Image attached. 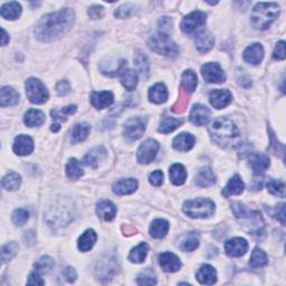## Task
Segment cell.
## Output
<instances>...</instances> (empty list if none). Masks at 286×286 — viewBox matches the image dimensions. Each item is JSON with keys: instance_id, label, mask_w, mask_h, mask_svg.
Here are the masks:
<instances>
[{"instance_id": "1", "label": "cell", "mask_w": 286, "mask_h": 286, "mask_svg": "<svg viewBox=\"0 0 286 286\" xmlns=\"http://www.w3.org/2000/svg\"><path fill=\"white\" fill-rule=\"evenodd\" d=\"M74 23V12L72 9H62L42 17L37 24L35 35L41 41H50L70 31Z\"/></svg>"}, {"instance_id": "2", "label": "cell", "mask_w": 286, "mask_h": 286, "mask_svg": "<svg viewBox=\"0 0 286 286\" xmlns=\"http://www.w3.org/2000/svg\"><path fill=\"white\" fill-rule=\"evenodd\" d=\"M209 131L212 140L221 148L233 149L240 146L241 132L227 118H219L213 121Z\"/></svg>"}, {"instance_id": "3", "label": "cell", "mask_w": 286, "mask_h": 286, "mask_svg": "<svg viewBox=\"0 0 286 286\" xmlns=\"http://www.w3.org/2000/svg\"><path fill=\"white\" fill-rule=\"evenodd\" d=\"M280 14V7L274 2H259L251 11V24L256 29L264 31L270 27Z\"/></svg>"}, {"instance_id": "4", "label": "cell", "mask_w": 286, "mask_h": 286, "mask_svg": "<svg viewBox=\"0 0 286 286\" xmlns=\"http://www.w3.org/2000/svg\"><path fill=\"white\" fill-rule=\"evenodd\" d=\"M149 45H150V48L153 52L163 55V56L176 57L179 53L176 42L166 35V34L161 32L157 33L150 37V40H149Z\"/></svg>"}, {"instance_id": "5", "label": "cell", "mask_w": 286, "mask_h": 286, "mask_svg": "<svg viewBox=\"0 0 286 286\" xmlns=\"http://www.w3.org/2000/svg\"><path fill=\"white\" fill-rule=\"evenodd\" d=\"M183 211L191 218H207L215 212V204L206 198L188 200L183 204Z\"/></svg>"}, {"instance_id": "6", "label": "cell", "mask_w": 286, "mask_h": 286, "mask_svg": "<svg viewBox=\"0 0 286 286\" xmlns=\"http://www.w3.org/2000/svg\"><path fill=\"white\" fill-rule=\"evenodd\" d=\"M26 93L29 101L35 104H42L48 100V91L40 80L29 79L26 82Z\"/></svg>"}, {"instance_id": "7", "label": "cell", "mask_w": 286, "mask_h": 286, "mask_svg": "<svg viewBox=\"0 0 286 286\" xmlns=\"http://www.w3.org/2000/svg\"><path fill=\"white\" fill-rule=\"evenodd\" d=\"M147 120L143 118H131L124 124V135L131 141L138 140L143 135L146 130Z\"/></svg>"}, {"instance_id": "8", "label": "cell", "mask_w": 286, "mask_h": 286, "mask_svg": "<svg viewBox=\"0 0 286 286\" xmlns=\"http://www.w3.org/2000/svg\"><path fill=\"white\" fill-rule=\"evenodd\" d=\"M158 150H159V143L156 140L148 139L141 144L138 150V161L142 164H148L155 160Z\"/></svg>"}, {"instance_id": "9", "label": "cell", "mask_w": 286, "mask_h": 286, "mask_svg": "<svg viewBox=\"0 0 286 286\" xmlns=\"http://www.w3.org/2000/svg\"><path fill=\"white\" fill-rule=\"evenodd\" d=\"M206 14L203 11H194L186 16L183 18L181 23V29L186 34H193L194 32L197 31L199 27H202L203 25L206 23Z\"/></svg>"}, {"instance_id": "10", "label": "cell", "mask_w": 286, "mask_h": 286, "mask_svg": "<svg viewBox=\"0 0 286 286\" xmlns=\"http://www.w3.org/2000/svg\"><path fill=\"white\" fill-rule=\"evenodd\" d=\"M203 78L208 83H223L226 80V74L218 63H207L202 67Z\"/></svg>"}, {"instance_id": "11", "label": "cell", "mask_w": 286, "mask_h": 286, "mask_svg": "<svg viewBox=\"0 0 286 286\" xmlns=\"http://www.w3.org/2000/svg\"><path fill=\"white\" fill-rule=\"evenodd\" d=\"M225 249L230 257H241L246 254L247 249H248V244L244 238H233V240L225 243Z\"/></svg>"}, {"instance_id": "12", "label": "cell", "mask_w": 286, "mask_h": 286, "mask_svg": "<svg viewBox=\"0 0 286 286\" xmlns=\"http://www.w3.org/2000/svg\"><path fill=\"white\" fill-rule=\"evenodd\" d=\"M209 119H210V111L203 104L195 105L190 112V121L194 123L195 125L203 126L206 125Z\"/></svg>"}, {"instance_id": "13", "label": "cell", "mask_w": 286, "mask_h": 286, "mask_svg": "<svg viewBox=\"0 0 286 286\" xmlns=\"http://www.w3.org/2000/svg\"><path fill=\"white\" fill-rule=\"evenodd\" d=\"M210 103L216 109L226 108L233 100V95L228 89H215L210 93Z\"/></svg>"}, {"instance_id": "14", "label": "cell", "mask_w": 286, "mask_h": 286, "mask_svg": "<svg viewBox=\"0 0 286 286\" xmlns=\"http://www.w3.org/2000/svg\"><path fill=\"white\" fill-rule=\"evenodd\" d=\"M159 263H160V266L162 270L168 273L177 272L180 270V266H181L180 260H179L177 256L172 253H169V251L160 255Z\"/></svg>"}, {"instance_id": "15", "label": "cell", "mask_w": 286, "mask_h": 286, "mask_svg": "<svg viewBox=\"0 0 286 286\" xmlns=\"http://www.w3.org/2000/svg\"><path fill=\"white\" fill-rule=\"evenodd\" d=\"M34 150V142L31 136L18 135L14 142V151L18 156H28Z\"/></svg>"}, {"instance_id": "16", "label": "cell", "mask_w": 286, "mask_h": 286, "mask_svg": "<svg viewBox=\"0 0 286 286\" xmlns=\"http://www.w3.org/2000/svg\"><path fill=\"white\" fill-rule=\"evenodd\" d=\"M76 112V106L75 105H70V106H65L62 110H53L52 111V118L54 123L52 124V129L53 132H57L59 129H61V123L65 122L67 120V115L74 114Z\"/></svg>"}, {"instance_id": "17", "label": "cell", "mask_w": 286, "mask_h": 286, "mask_svg": "<svg viewBox=\"0 0 286 286\" xmlns=\"http://www.w3.org/2000/svg\"><path fill=\"white\" fill-rule=\"evenodd\" d=\"M138 188V181L133 178H127V179H121L114 183L113 186V191L114 194H117L119 196L123 195H130L132 193H134Z\"/></svg>"}, {"instance_id": "18", "label": "cell", "mask_w": 286, "mask_h": 286, "mask_svg": "<svg viewBox=\"0 0 286 286\" xmlns=\"http://www.w3.org/2000/svg\"><path fill=\"white\" fill-rule=\"evenodd\" d=\"M106 158V150L103 147H96L92 149L86 156L83 158V164L92 168H96L102 160Z\"/></svg>"}, {"instance_id": "19", "label": "cell", "mask_w": 286, "mask_h": 286, "mask_svg": "<svg viewBox=\"0 0 286 286\" xmlns=\"http://www.w3.org/2000/svg\"><path fill=\"white\" fill-rule=\"evenodd\" d=\"M264 57V49L263 46L260 44H253L249 47H247L244 52V59L249 64L253 65H258V64L263 61Z\"/></svg>"}, {"instance_id": "20", "label": "cell", "mask_w": 286, "mask_h": 286, "mask_svg": "<svg viewBox=\"0 0 286 286\" xmlns=\"http://www.w3.org/2000/svg\"><path fill=\"white\" fill-rule=\"evenodd\" d=\"M215 45V37L207 31L200 32L196 37V47L200 53H207Z\"/></svg>"}, {"instance_id": "21", "label": "cell", "mask_w": 286, "mask_h": 286, "mask_svg": "<svg viewBox=\"0 0 286 286\" xmlns=\"http://www.w3.org/2000/svg\"><path fill=\"white\" fill-rule=\"evenodd\" d=\"M197 280L202 284L212 285L217 282V272L211 265L204 264L197 272Z\"/></svg>"}, {"instance_id": "22", "label": "cell", "mask_w": 286, "mask_h": 286, "mask_svg": "<svg viewBox=\"0 0 286 286\" xmlns=\"http://www.w3.org/2000/svg\"><path fill=\"white\" fill-rule=\"evenodd\" d=\"M114 96L111 92H95L92 94L91 102L94 108L102 110L113 103Z\"/></svg>"}, {"instance_id": "23", "label": "cell", "mask_w": 286, "mask_h": 286, "mask_svg": "<svg viewBox=\"0 0 286 286\" xmlns=\"http://www.w3.org/2000/svg\"><path fill=\"white\" fill-rule=\"evenodd\" d=\"M249 164L253 169V171L257 176H260L266 171L270 166V158L265 155H254L250 157Z\"/></svg>"}, {"instance_id": "24", "label": "cell", "mask_w": 286, "mask_h": 286, "mask_svg": "<svg viewBox=\"0 0 286 286\" xmlns=\"http://www.w3.org/2000/svg\"><path fill=\"white\" fill-rule=\"evenodd\" d=\"M19 101V94L16 89L10 86H3L0 92V105L2 108L6 106H14Z\"/></svg>"}, {"instance_id": "25", "label": "cell", "mask_w": 286, "mask_h": 286, "mask_svg": "<svg viewBox=\"0 0 286 286\" xmlns=\"http://www.w3.org/2000/svg\"><path fill=\"white\" fill-rule=\"evenodd\" d=\"M96 213L105 221L112 220L117 215V207L109 200H102L96 207Z\"/></svg>"}, {"instance_id": "26", "label": "cell", "mask_w": 286, "mask_h": 286, "mask_svg": "<svg viewBox=\"0 0 286 286\" xmlns=\"http://www.w3.org/2000/svg\"><path fill=\"white\" fill-rule=\"evenodd\" d=\"M244 182H243L241 177L236 174L230 179L227 186L223 189V195L225 197H229V196L233 195H241L244 191Z\"/></svg>"}, {"instance_id": "27", "label": "cell", "mask_w": 286, "mask_h": 286, "mask_svg": "<svg viewBox=\"0 0 286 286\" xmlns=\"http://www.w3.org/2000/svg\"><path fill=\"white\" fill-rule=\"evenodd\" d=\"M195 138L189 133H181L173 140V148L179 151H188L194 147Z\"/></svg>"}, {"instance_id": "28", "label": "cell", "mask_w": 286, "mask_h": 286, "mask_svg": "<svg viewBox=\"0 0 286 286\" xmlns=\"http://www.w3.org/2000/svg\"><path fill=\"white\" fill-rule=\"evenodd\" d=\"M169 176H170V180H171L173 185H176V186L183 185L187 179V171H186L185 166L179 163L173 164L169 170Z\"/></svg>"}, {"instance_id": "29", "label": "cell", "mask_w": 286, "mask_h": 286, "mask_svg": "<svg viewBox=\"0 0 286 286\" xmlns=\"http://www.w3.org/2000/svg\"><path fill=\"white\" fill-rule=\"evenodd\" d=\"M149 99L151 102L157 104L164 103L168 99V91L163 84H156L155 86L151 87L150 91H149Z\"/></svg>"}, {"instance_id": "30", "label": "cell", "mask_w": 286, "mask_h": 286, "mask_svg": "<svg viewBox=\"0 0 286 286\" xmlns=\"http://www.w3.org/2000/svg\"><path fill=\"white\" fill-rule=\"evenodd\" d=\"M199 246V237L197 233H189L186 234L185 236L179 242V248L185 251H193Z\"/></svg>"}, {"instance_id": "31", "label": "cell", "mask_w": 286, "mask_h": 286, "mask_svg": "<svg viewBox=\"0 0 286 286\" xmlns=\"http://www.w3.org/2000/svg\"><path fill=\"white\" fill-rule=\"evenodd\" d=\"M198 84L197 75L194 71H186L183 72L182 78H181V88L185 89L188 93H193Z\"/></svg>"}, {"instance_id": "32", "label": "cell", "mask_w": 286, "mask_h": 286, "mask_svg": "<svg viewBox=\"0 0 286 286\" xmlns=\"http://www.w3.org/2000/svg\"><path fill=\"white\" fill-rule=\"evenodd\" d=\"M21 12V7L18 2L12 1V2H7L1 7V17L8 20H14L16 18H18Z\"/></svg>"}, {"instance_id": "33", "label": "cell", "mask_w": 286, "mask_h": 286, "mask_svg": "<svg viewBox=\"0 0 286 286\" xmlns=\"http://www.w3.org/2000/svg\"><path fill=\"white\" fill-rule=\"evenodd\" d=\"M96 234L93 229H87L82 236L80 237L79 240V248L81 251H88L89 249H92V247L94 246L96 242Z\"/></svg>"}, {"instance_id": "34", "label": "cell", "mask_w": 286, "mask_h": 286, "mask_svg": "<svg viewBox=\"0 0 286 286\" xmlns=\"http://www.w3.org/2000/svg\"><path fill=\"white\" fill-rule=\"evenodd\" d=\"M216 182V177L210 168H203L196 177V183L199 187H209Z\"/></svg>"}, {"instance_id": "35", "label": "cell", "mask_w": 286, "mask_h": 286, "mask_svg": "<svg viewBox=\"0 0 286 286\" xmlns=\"http://www.w3.org/2000/svg\"><path fill=\"white\" fill-rule=\"evenodd\" d=\"M25 124L29 127L33 126H40L45 122V114L38 110H29L28 112L25 114Z\"/></svg>"}, {"instance_id": "36", "label": "cell", "mask_w": 286, "mask_h": 286, "mask_svg": "<svg viewBox=\"0 0 286 286\" xmlns=\"http://www.w3.org/2000/svg\"><path fill=\"white\" fill-rule=\"evenodd\" d=\"M169 230V223L164 219H157L150 226V235L155 238H163Z\"/></svg>"}, {"instance_id": "37", "label": "cell", "mask_w": 286, "mask_h": 286, "mask_svg": "<svg viewBox=\"0 0 286 286\" xmlns=\"http://www.w3.org/2000/svg\"><path fill=\"white\" fill-rule=\"evenodd\" d=\"M149 251V246L146 243H141L140 245L134 247L133 249L131 250V253L129 255V259L132 263H143L146 260V257Z\"/></svg>"}, {"instance_id": "38", "label": "cell", "mask_w": 286, "mask_h": 286, "mask_svg": "<svg viewBox=\"0 0 286 286\" xmlns=\"http://www.w3.org/2000/svg\"><path fill=\"white\" fill-rule=\"evenodd\" d=\"M121 82L127 91H133L138 84V75L132 70H123L121 72Z\"/></svg>"}, {"instance_id": "39", "label": "cell", "mask_w": 286, "mask_h": 286, "mask_svg": "<svg viewBox=\"0 0 286 286\" xmlns=\"http://www.w3.org/2000/svg\"><path fill=\"white\" fill-rule=\"evenodd\" d=\"M267 262H268L267 255L263 249L255 248L253 250V253H251V256H250V260H249V264L251 267H254V268L263 267L266 265Z\"/></svg>"}, {"instance_id": "40", "label": "cell", "mask_w": 286, "mask_h": 286, "mask_svg": "<svg viewBox=\"0 0 286 286\" xmlns=\"http://www.w3.org/2000/svg\"><path fill=\"white\" fill-rule=\"evenodd\" d=\"M20 182H21V179L19 174L15 172H10L2 179V187L5 188L6 190L12 191V190L18 189L20 186Z\"/></svg>"}, {"instance_id": "41", "label": "cell", "mask_w": 286, "mask_h": 286, "mask_svg": "<svg viewBox=\"0 0 286 286\" xmlns=\"http://www.w3.org/2000/svg\"><path fill=\"white\" fill-rule=\"evenodd\" d=\"M91 127L89 125L85 124V123H81V124H76L74 126L73 131H72V138H73L74 142H82L87 138Z\"/></svg>"}, {"instance_id": "42", "label": "cell", "mask_w": 286, "mask_h": 286, "mask_svg": "<svg viewBox=\"0 0 286 286\" xmlns=\"http://www.w3.org/2000/svg\"><path fill=\"white\" fill-rule=\"evenodd\" d=\"M54 266V260L49 257V256H42L40 259L34 264L35 267V272L40 273V274H45V273L49 272Z\"/></svg>"}, {"instance_id": "43", "label": "cell", "mask_w": 286, "mask_h": 286, "mask_svg": "<svg viewBox=\"0 0 286 286\" xmlns=\"http://www.w3.org/2000/svg\"><path fill=\"white\" fill-rule=\"evenodd\" d=\"M66 173L68 178L73 179V180H76L83 176V171L81 169L79 161L76 159H71L68 161V163L66 165Z\"/></svg>"}, {"instance_id": "44", "label": "cell", "mask_w": 286, "mask_h": 286, "mask_svg": "<svg viewBox=\"0 0 286 286\" xmlns=\"http://www.w3.org/2000/svg\"><path fill=\"white\" fill-rule=\"evenodd\" d=\"M182 124V121L179 120V119H174V118H166L163 120V122L161 123V125L159 127V131L161 133H170L179 127Z\"/></svg>"}, {"instance_id": "45", "label": "cell", "mask_w": 286, "mask_h": 286, "mask_svg": "<svg viewBox=\"0 0 286 286\" xmlns=\"http://www.w3.org/2000/svg\"><path fill=\"white\" fill-rule=\"evenodd\" d=\"M134 64L138 71L141 73V75L147 78L149 75V61L146 55L143 53H138L134 57Z\"/></svg>"}, {"instance_id": "46", "label": "cell", "mask_w": 286, "mask_h": 286, "mask_svg": "<svg viewBox=\"0 0 286 286\" xmlns=\"http://www.w3.org/2000/svg\"><path fill=\"white\" fill-rule=\"evenodd\" d=\"M189 95L190 93H188L183 88H180V93H179V100L177 101V103L173 105L172 111L176 113H183L186 111V108L188 105V102H189Z\"/></svg>"}, {"instance_id": "47", "label": "cell", "mask_w": 286, "mask_h": 286, "mask_svg": "<svg viewBox=\"0 0 286 286\" xmlns=\"http://www.w3.org/2000/svg\"><path fill=\"white\" fill-rule=\"evenodd\" d=\"M267 189L272 195L277 196V197H285V185L283 181L270 180L267 182Z\"/></svg>"}, {"instance_id": "48", "label": "cell", "mask_w": 286, "mask_h": 286, "mask_svg": "<svg viewBox=\"0 0 286 286\" xmlns=\"http://www.w3.org/2000/svg\"><path fill=\"white\" fill-rule=\"evenodd\" d=\"M138 284L140 285H155L157 284V277L150 268H147L146 271L141 273L138 276Z\"/></svg>"}, {"instance_id": "49", "label": "cell", "mask_w": 286, "mask_h": 286, "mask_svg": "<svg viewBox=\"0 0 286 286\" xmlns=\"http://www.w3.org/2000/svg\"><path fill=\"white\" fill-rule=\"evenodd\" d=\"M17 250H18V245H17L14 242L3 246L1 249V262L5 263L8 259L14 257V256L17 254Z\"/></svg>"}, {"instance_id": "50", "label": "cell", "mask_w": 286, "mask_h": 286, "mask_svg": "<svg viewBox=\"0 0 286 286\" xmlns=\"http://www.w3.org/2000/svg\"><path fill=\"white\" fill-rule=\"evenodd\" d=\"M29 218V213L25 209H17L12 212V221L17 226H23L26 224V221Z\"/></svg>"}, {"instance_id": "51", "label": "cell", "mask_w": 286, "mask_h": 286, "mask_svg": "<svg viewBox=\"0 0 286 286\" xmlns=\"http://www.w3.org/2000/svg\"><path fill=\"white\" fill-rule=\"evenodd\" d=\"M271 216L274 217L279 221H281L282 225L285 224V207L284 204H281L279 206L275 207L273 210H271Z\"/></svg>"}, {"instance_id": "52", "label": "cell", "mask_w": 286, "mask_h": 286, "mask_svg": "<svg viewBox=\"0 0 286 286\" xmlns=\"http://www.w3.org/2000/svg\"><path fill=\"white\" fill-rule=\"evenodd\" d=\"M134 7L130 5V3H126V5H123L120 8H118V10L115 11V16L118 18H127V17L131 16L132 12H133Z\"/></svg>"}, {"instance_id": "53", "label": "cell", "mask_w": 286, "mask_h": 286, "mask_svg": "<svg viewBox=\"0 0 286 286\" xmlns=\"http://www.w3.org/2000/svg\"><path fill=\"white\" fill-rule=\"evenodd\" d=\"M274 56L275 59H280V61H283L286 57V54H285V41H280L277 42V45L275 47V50H274Z\"/></svg>"}, {"instance_id": "54", "label": "cell", "mask_w": 286, "mask_h": 286, "mask_svg": "<svg viewBox=\"0 0 286 286\" xmlns=\"http://www.w3.org/2000/svg\"><path fill=\"white\" fill-rule=\"evenodd\" d=\"M150 182L153 186H161L162 182H163V173L160 170H157V171L152 172L150 174Z\"/></svg>"}, {"instance_id": "55", "label": "cell", "mask_w": 286, "mask_h": 286, "mask_svg": "<svg viewBox=\"0 0 286 286\" xmlns=\"http://www.w3.org/2000/svg\"><path fill=\"white\" fill-rule=\"evenodd\" d=\"M27 284L28 285H44L45 282L42 281V279L40 275V273L37 272H33L31 275L28 277V281H27Z\"/></svg>"}, {"instance_id": "56", "label": "cell", "mask_w": 286, "mask_h": 286, "mask_svg": "<svg viewBox=\"0 0 286 286\" xmlns=\"http://www.w3.org/2000/svg\"><path fill=\"white\" fill-rule=\"evenodd\" d=\"M103 14V8L101 6H92L88 9V16L91 17L92 19H99L102 17Z\"/></svg>"}, {"instance_id": "57", "label": "cell", "mask_w": 286, "mask_h": 286, "mask_svg": "<svg viewBox=\"0 0 286 286\" xmlns=\"http://www.w3.org/2000/svg\"><path fill=\"white\" fill-rule=\"evenodd\" d=\"M56 89L59 95H66V94L70 92V84H68L66 81H63V82H59L57 84Z\"/></svg>"}, {"instance_id": "58", "label": "cell", "mask_w": 286, "mask_h": 286, "mask_svg": "<svg viewBox=\"0 0 286 286\" xmlns=\"http://www.w3.org/2000/svg\"><path fill=\"white\" fill-rule=\"evenodd\" d=\"M63 275L68 282H74L76 280V272L72 267H66L63 272Z\"/></svg>"}, {"instance_id": "59", "label": "cell", "mask_w": 286, "mask_h": 286, "mask_svg": "<svg viewBox=\"0 0 286 286\" xmlns=\"http://www.w3.org/2000/svg\"><path fill=\"white\" fill-rule=\"evenodd\" d=\"M9 41V37H8V35H7V33H6V31L5 29L2 28V36H1V45L2 46H5L7 42Z\"/></svg>"}]
</instances>
